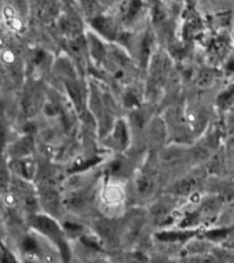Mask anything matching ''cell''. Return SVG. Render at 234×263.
I'll return each mask as SVG.
<instances>
[{"label":"cell","mask_w":234,"mask_h":263,"mask_svg":"<svg viewBox=\"0 0 234 263\" xmlns=\"http://www.w3.org/2000/svg\"><path fill=\"white\" fill-rule=\"evenodd\" d=\"M125 102H126L127 106H134L135 103H137V100H135V98L133 96V95L127 93L126 98H125Z\"/></svg>","instance_id":"cell-7"},{"label":"cell","mask_w":234,"mask_h":263,"mask_svg":"<svg viewBox=\"0 0 234 263\" xmlns=\"http://www.w3.org/2000/svg\"><path fill=\"white\" fill-rule=\"evenodd\" d=\"M65 228L67 230H69V232H77V230L81 229V228H80V226H78V225H73V223H69V222L66 223Z\"/></svg>","instance_id":"cell-8"},{"label":"cell","mask_w":234,"mask_h":263,"mask_svg":"<svg viewBox=\"0 0 234 263\" xmlns=\"http://www.w3.org/2000/svg\"><path fill=\"white\" fill-rule=\"evenodd\" d=\"M33 226L37 228V229L43 232L44 234H47L48 237H51L53 241L56 242L57 247L61 248V252L63 254V258L69 259V248H67V244H66L65 238L62 236V230L59 229V226L47 217H38L34 218V222H33Z\"/></svg>","instance_id":"cell-1"},{"label":"cell","mask_w":234,"mask_h":263,"mask_svg":"<svg viewBox=\"0 0 234 263\" xmlns=\"http://www.w3.org/2000/svg\"><path fill=\"white\" fill-rule=\"evenodd\" d=\"M92 25H93V28L96 29L98 32H100L102 34L107 36L108 39H112V37H114V26H112L110 21L106 20V18L99 16V18L93 20Z\"/></svg>","instance_id":"cell-2"},{"label":"cell","mask_w":234,"mask_h":263,"mask_svg":"<svg viewBox=\"0 0 234 263\" xmlns=\"http://www.w3.org/2000/svg\"><path fill=\"white\" fill-rule=\"evenodd\" d=\"M99 162H100V159H92V160H89V162H84V163H82L81 166H75V167H74L73 170H70V173L82 172V170H85V168L90 167V166H93L94 163H99Z\"/></svg>","instance_id":"cell-5"},{"label":"cell","mask_w":234,"mask_h":263,"mask_svg":"<svg viewBox=\"0 0 234 263\" xmlns=\"http://www.w3.org/2000/svg\"><path fill=\"white\" fill-rule=\"evenodd\" d=\"M140 7H141V2H140V0H131L130 7H129V10H127V20L133 18V16L137 14V11L140 10Z\"/></svg>","instance_id":"cell-3"},{"label":"cell","mask_w":234,"mask_h":263,"mask_svg":"<svg viewBox=\"0 0 234 263\" xmlns=\"http://www.w3.org/2000/svg\"><path fill=\"white\" fill-rule=\"evenodd\" d=\"M22 248H24L26 252H36L37 251V242L33 240V238H25L24 242H22Z\"/></svg>","instance_id":"cell-4"},{"label":"cell","mask_w":234,"mask_h":263,"mask_svg":"<svg viewBox=\"0 0 234 263\" xmlns=\"http://www.w3.org/2000/svg\"><path fill=\"white\" fill-rule=\"evenodd\" d=\"M4 141H6V129H4L3 123L0 122V151L3 149Z\"/></svg>","instance_id":"cell-6"}]
</instances>
